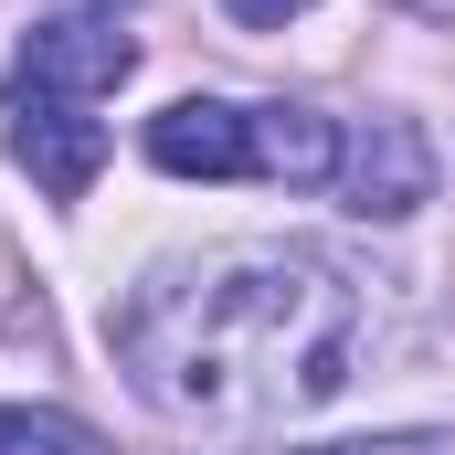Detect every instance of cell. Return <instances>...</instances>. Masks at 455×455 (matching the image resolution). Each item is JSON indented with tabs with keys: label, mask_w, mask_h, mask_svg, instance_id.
Masks as SVG:
<instances>
[{
	"label": "cell",
	"mask_w": 455,
	"mask_h": 455,
	"mask_svg": "<svg viewBox=\"0 0 455 455\" xmlns=\"http://www.w3.org/2000/svg\"><path fill=\"white\" fill-rule=\"evenodd\" d=\"M349 349H360V297L307 243L159 275L116 307V360L138 371V392L202 424H265L329 403L349 381Z\"/></svg>",
	"instance_id": "6da1fadb"
},
{
	"label": "cell",
	"mask_w": 455,
	"mask_h": 455,
	"mask_svg": "<svg viewBox=\"0 0 455 455\" xmlns=\"http://www.w3.org/2000/svg\"><path fill=\"white\" fill-rule=\"evenodd\" d=\"M138 75V43L116 21H32L21 64H11V96H53V107H85V96H116Z\"/></svg>",
	"instance_id": "7a4b0ae2"
},
{
	"label": "cell",
	"mask_w": 455,
	"mask_h": 455,
	"mask_svg": "<svg viewBox=\"0 0 455 455\" xmlns=\"http://www.w3.org/2000/svg\"><path fill=\"white\" fill-rule=\"evenodd\" d=\"M339 202L360 223H403L435 202V148L413 116H371L360 138H339Z\"/></svg>",
	"instance_id": "3957f363"
},
{
	"label": "cell",
	"mask_w": 455,
	"mask_h": 455,
	"mask_svg": "<svg viewBox=\"0 0 455 455\" xmlns=\"http://www.w3.org/2000/svg\"><path fill=\"white\" fill-rule=\"evenodd\" d=\"M11 159H21L53 202H85L96 170H107V116L53 107V96H11Z\"/></svg>",
	"instance_id": "277c9868"
},
{
	"label": "cell",
	"mask_w": 455,
	"mask_h": 455,
	"mask_svg": "<svg viewBox=\"0 0 455 455\" xmlns=\"http://www.w3.org/2000/svg\"><path fill=\"white\" fill-rule=\"evenodd\" d=\"M148 159L170 180H254V116L223 96H180L148 116Z\"/></svg>",
	"instance_id": "5b68a950"
},
{
	"label": "cell",
	"mask_w": 455,
	"mask_h": 455,
	"mask_svg": "<svg viewBox=\"0 0 455 455\" xmlns=\"http://www.w3.org/2000/svg\"><path fill=\"white\" fill-rule=\"evenodd\" d=\"M243 116H254V180H286V191L339 180V127L318 107H243Z\"/></svg>",
	"instance_id": "8992f818"
},
{
	"label": "cell",
	"mask_w": 455,
	"mask_h": 455,
	"mask_svg": "<svg viewBox=\"0 0 455 455\" xmlns=\"http://www.w3.org/2000/svg\"><path fill=\"white\" fill-rule=\"evenodd\" d=\"M0 455H107V435H96V424H75V413L0 403Z\"/></svg>",
	"instance_id": "52a82bcc"
},
{
	"label": "cell",
	"mask_w": 455,
	"mask_h": 455,
	"mask_svg": "<svg viewBox=\"0 0 455 455\" xmlns=\"http://www.w3.org/2000/svg\"><path fill=\"white\" fill-rule=\"evenodd\" d=\"M233 21H243V32H286V21H297V11H307V0H223Z\"/></svg>",
	"instance_id": "ba28073f"
},
{
	"label": "cell",
	"mask_w": 455,
	"mask_h": 455,
	"mask_svg": "<svg viewBox=\"0 0 455 455\" xmlns=\"http://www.w3.org/2000/svg\"><path fill=\"white\" fill-rule=\"evenodd\" d=\"M318 455H413V445H318Z\"/></svg>",
	"instance_id": "9c48e42d"
}]
</instances>
